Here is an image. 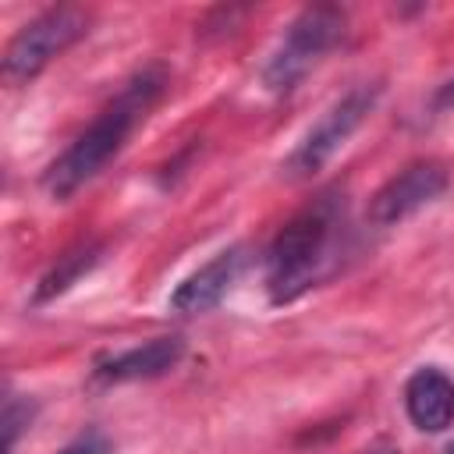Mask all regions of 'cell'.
I'll return each instance as SVG.
<instances>
[{
    "label": "cell",
    "mask_w": 454,
    "mask_h": 454,
    "mask_svg": "<svg viewBox=\"0 0 454 454\" xmlns=\"http://www.w3.org/2000/svg\"><path fill=\"white\" fill-rule=\"evenodd\" d=\"M170 85V74L163 64L138 67L121 92L78 131V138L46 167L43 188L53 202H67L78 188H85L135 135V128L153 114V106L163 99Z\"/></svg>",
    "instance_id": "cell-1"
},
{
    "label": "cell",
    "mask_w": 454,
    "mask_h": 454,
    "mask_svg": "<svg viewBox=\"0 0 454 454\" xmlns=\"http://www.w3.org/2000/svg\"><path fill=\"white\" fill-rule=\"evenodd\" d=\"M348 245V206L344 195L323 192L298 216H291L266 248L262 284L273 305H287L323 284Z\"/></svg>",
    "instance_id": "cell-2"
},
{
    "label": "cell",
    "mask_w": 454,
    "mask_h": 454,
    "mask_svg": "<svg viewBox=\"0 0 454 454\" xmlns=\"http://www.w3.org/2000/svg\"><path fill=\"white\" fill-rule=\"evenodd\" d=\"M348 25V14L337 4H312L298 11V18L287 25L284 39L262 64V85L273 96H287L298 89V82L340 43Z\"/></svg>",
    "instance_id": "cell-3"
},
{
    "label": "cell",
    "mask_w": 454,
    "mask_h": 454,
    "mask_svg": "<svg viewBox=\"0 0 454 454\" xmlns=\"http://www.w3.org/2000/svg\"><path fill=\"white\" fill-rule=\"evenodd\" d=\"M380 96H383V85L380 82H358L340 99H333L323 110V117L287 153V160L280 163V177H287V181H309V177H316L344 149V142L365 124V117L376 110Z\"/></svg>",
    "instance_id": "cell-4"
},
{
    "label": "cell",
    "mask_w": 454,
    "mask_h": 454,
    "mask_svg": "<svg viewBox=\"0 0 454 454\" xmlns=\"http://www.w3.org/2000/svg\"><path fill=\"white\" fill-rule=\"evenodd\" d=\"M89 32V14L82 7H71V4H60V7H46L43 14H35L32 21H25L7 50H4V82L7 85H28L35 82L46 64L53 57H60L67 46H74L82 35Z\"/></svg>",
    "instance_id": "cell-5"
},
{
    "label": "cell",
    "mask_w": 454,
    "mask_h": 454,
    "mask_svg": "<svg viewBox=\"0 0 454 454\" xmlns=\"http://www.w3.org/2000/svg\"><path fill=\"white\" fill-rule=\"evenodd\" d=\"M450 184V170L440 160H411L394 177H387L365 209V220L372 227H397L429 202H436Z\"/></svg>",
    "instance_id": "cell-6"
},
{
    "label": "cell",
    "mask_w": 454,
    "mask_h": 454,
    "mask_svg": "<svg viewBox=\"0 0 454 454\" xmlns=\"http://www.w3.org/2000/svg\"><path fill=\"white\" fill-rule=\"evenodd\" d=\"M248 266V245H231V248H220L209 262H202L195 273H188L174 294H170V312L177 316H202L209 309H216L227 291L238 284V277L245 273Z\"/></svg>",
    "instance_id": "cell-7"
},
{
    "label": "cell",
    "mask_w": 454,
    "mask_h": 454,
    "mask_svg": "<svg viewBox=\"0 0 454 454\" xmlns=\"http://www.w3.org/2000/svg\"><path fill=\"white\" fill-rule=\"evenodd\" d=\"M188 344L184 337L177 333H163V337H153L145 344H135V348H124L110 358H99L96 369H92V380L103 383V387H117V383H138V380H156V376H167L170 369L181 365Z\"/></svg>",
    "instance_id": "cell-8"
},
{
    "label": "cell",
    "mask_w": 454,
    "mask_h": 454,
    "mask_svg": "<svg viewBox=\"0 0 454 454\" xmlns=\"http://www.w3.org/2000/svg\"><path fill=\"white\" fill-rule=\"evenodd\" d=\"M404 411L415 429L443 433L454 426V380L440 365H422L404 383Z\"/></svg>",
    "instance_id": "cell-9"
},
{
    "label": "cell",
    "mask_w": 454,
    "mask_h": 454,
    "mask_svg": "<svg viewBox=\"0 0 454 454\" xmlns=\"http://www.w3.org/2000/svg\"><path fill=\"white\" fill-rule=\"evenodd\" d=\"M103 255H106V245L103 241H96V238H85V241H78V245H71L67 252H60L57 259H53V266L35 280V287H32V305L39 309V305H50V301H57L60 294H67L82 277H89L99 262H103Z\"/></svg>",
    "instance_id": "cell-10"
},
{
    "label": "cell",
    "mask_w": 454,
    "mask_h": 454,
    "mask_svg": "<svg viewBox=\"0 0 454 454\" xmlns=\"http://www.w3.org/2000/svg\"><path fill=\"white\" fill-rule=\"evenodd\" d=\"M32 415H35V408H32L25 397L7 394V401H4V454L14 450L18 436H21V433L28 429V422H32Z\"/></svg>",
    "instance_id": "cell-11"
},
{
    "label": "cell",
    "mask_w": 454,
    "mask_h": 454,
    "mask_svg": "<svg viewBox=\"0 0 454 454\" xmlns=\"http://www.w3.org/2000/svg\"><path fill=\"white\" fill-rule=\"evenodd\" d=\"M245 14H248V7H213V11L199 21V28H202V35H209V32H231L234 21L245 18Z\"/></svg>",
    "instance_id": "cell-12"
},
{
    "label": "cell",
    "mask_w": 454,
    "mask_h": 454,
    "mask_svg": "<svg viewBox=\"0 0 454 454\" xmlns=\"http://www.w3.org/2000/svg\"><path fill=\"white\" fill-rule=\"evenodd\" d=\"M57 454H110V440L99 429H85L82 436H74L67 447H60Z\"/></svg>",
    "instance_id": "cell-13"
},
{
    "label": "cell",
    "mask_w": 454,
    "mask_h": 454,
    "mask_svg": "<svg viewBox=\"0 0 454 454\" xmlns=\"http://www.w3.org/2000/svg\"><path fill=\"white\" fill-rule=\"evenodd\" d=\"M433 106H436V110H447V106H454V78H447V82L436 89V96H433Z\"/></svg>",
    "instance_id": "cell-14"
},
{
    "label": "cell",
    "mask_w": 454,
    "mask_h": 454,
    "mask_svg": "<svg viewBox=\"0 0 454 454\" xmlns=\"http://www.w3.org/2000/svg\"><path fill=\"white\" fill-rule=\"evenodd\" d=\"M362 454H397V450H390V447H372V450H362Z\"/></svg>",
    "instance_id": "cell-15"
},
{
    "label": "cell",
    "mask_w": 454,
    "mask_h": 454,
    "mask_svg": "<svg viewBox=\"0 0 454 454\" xmlns=\"http://www.w3.org/2000/svg\"><path fill=\"white\" fill-rule=\"evenodd\" d=\"M447 454H454V443H450V447H447Z\"/></svg>",
    "instance_id": "cell-16"
}]
</instances>
